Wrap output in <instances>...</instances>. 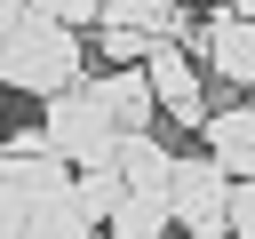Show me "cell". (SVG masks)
Segmentation results:
<instances>
[{
  "label": "cell",
  "mask_w": 255,
  "mask_h": 239,
  "mask_svg": "<svg viewBox=\"0 0 255 239\" xmlns=\"http://www.w3.org/2000/svg\"><path fill=\"white\" fill-rule=\"evenodd\" d=\"M88 80V40L80 32H64V24H48V16H24L8 40H0V88H24V96H40V104H56V96H72Z\"/></svg>",
  "instance_id": "obj_1"
},
{
  "label": "cell",
  "mask_w": 255,
  "mask_h": 239,
  "mask_svg": "<svg viewBox=\"0 0 255 239\" xmlns=\"http://www.w3.org/2000/svg\"><path fill=\"white\" fill-rule=\"evenodd\" d=\"M167 215H175V239H231V175L207 151H175Z\"/></svg>",
  "instance_id": "obj_2"
},
{
  "label": "cell",
  "mask_w": 255,
  "mask_h": 239,
  "mask_svg": "<svg viewBox=\"0 0 255 239\" xmlns=\"http://www.w3.org/2000/svg\"><path fill=\"white\" fill-rule=\"evenodd\" d=\"M40 135H48V151L64 159V167H112V151H120V127L88 104V88H72V96H56L48 112H40Z\"/></svg>",
  "instance_id": "obj_3"
},
{
  "label": "cell",
  "mask_w": 255,
  "mask_h": 239,
  "mask_svg": "<svg viewBox=\"0 0 255 239\" xmlns=\"http://www.w3.org/2000/svg\"><path fill=\"white\" fill-rule=\"evenodd\" d=\"M143 80H151V96H159V120H175V127H207V80H199V56L191 48H151V64H143Z\"/></svg>",
  "instance_id": "obj_4"
},
{
  "label": "cell",
  "mask_w": 255,
  "mask_h": 239,
  "mask_svg": "<svg viewBox=\"0 0 255 239\" xmlns=\"http://www.w3.org/2000/svg\"><path fill=\"white\" fill-rule=\"evenodd\" d=\"M191 56H199L223 88H247V96H255V24H239V16H207V24L191 32Z\"/></svg>",
  "instance_id": "obj_5"
},
{
  "label": "cell",
  "mask_w": 255,
  "mask_h": 239,
  "mask_svg": "<svg viewBox=\"0 0 255 239\" xmlns=\"http://www.w3.org/2000/svg\"><path fill=\"white\" fill-rule=\"evenodd\" d=\"M88 104H96L120 135H151V127H159V96H151L143 72H96V80H88Z\"/></svg>",
  "instance_id": "obj_6"
},
{
  "label": "cell",
  "mask_w": 255,
  "mask_h": 239,
  "mask_svg": "<svg viewBox=\"0 0 255 239\" xmlns=\"http://www.w3.org/2000/svg\"><path fill=\"white\" fill-rule=\"evenodd\" d=\"M199 143H207V159H215L231 183H255V104H223V112H207Z\"/></svg>",
  "instance_id": "obj_7"
},
{
  "label": "cell",
  "mask_w": 255,
  "mask_h": 239,
  "mask_svg": "<svg viewBox=\"0 0 255 239\" xmlns=\"http://www.w3.org/2000/svg\"><path fill=\"white\" fill-rule=\"evenodd\" d=\"M112 175H120V191H135V199H167V183H175V151H167L159 135H120Z\"/></svg>",
  "instance_id": "obj_8"
},
{
  "label": "cell",
  "mask_w": 255,
  "mask_h": 239,
  "mask_svg": "<svg viewBox=\"0 0 255 239\" xmlns=\"http://www.w3.org/2000/svg\"><path fill=\"white\" fill-rule=\"evenodd\" d=\"M104 231H112V239H175V215H167V199H135V191H120V207H112Z\"/></svg>",
  "instance_id": "obj_9"
},
{
  "label": "cell",
  "mask_w": 255,
  "mask_h": 239,
  "mask_svg": "<svg viewBox=\"0 0 255 239\" xmlns=\"http://www.w3.org/2000/svg\"><path fill=\"white\" fill-rule=\"evenodd\" d=\"M112 207H120V175L112 167H88V175H72V215L96 231V223H112Z\"/></svg>",
  "instance_id": "obj_10"
},
{
  "label": "cell",
  "mask_w": 255,
  "mask_h": 239,
  "mask_svg": "<svg viewBox=\"0 0 255 239\" xmlns=\"http://www.w3.org/2000/svg\"><path fill=\"white\" fill-rule=\"evenodd\" d=\"M96 56H104L112 72H143V64H151V40H143L135 24H112V16H104V24H96Z\"/></svg>",
  "instance_id": "obj_11"
},
{
  "label": "cell",
  "mask_w": 255,
  "mask_h": 239,
  "mask_svg": "<svg viewBox=\"0 0 255 239\" xmlns=\"http://www.w3.org/2000/svg\"><path fill=\"white\" fill-rule=\"evenodd\" d=\"M32 16H48L64 32H96L104 24V0H32Z\"/></svg>",
  "instance_id": "obj_12"
},
{
  "label": "cell",
  "mask_w": 255,
  "mask_h": 239,
  "mask_svg": "<svg viewBox=\"0 0 255 239\" xmlns=\"http://www.w3.org/2000/svg\"><path fill=\"white\" fill-rule=\"evenodd\" d=\"M16 239H96V231H88V223L72 215V199H64V207H40V215H32Z\"/></svg>",
  "instance_id": "obj_13"
},
{
  "label": "cell",
  "mask_w": 255,
  "mask_h": 239,
  "mask_svg": "<svg viewBox=\"0 0 255 239\" xmlns=\"http://www.w3.org/2000/svg\"><path fill=\"white\" fill-rule=\"evenodd\" d=\"M231 239H255V183H231Z\"/></svg>",
  "instance_id": "obj_14"
},
{
  "label": "cell",
  "mask_w": 255,
  "mask_h": 239,
  "mask_svg": "<svg viewBox=\"0 0 255 239\" xmlns=\"http://www.w3.org/2000/svg\"><path fill=\"white\" fill-rule=\"evenodd\" d=\"M24 16H32V0H0V40H8V32L24 24Z\"/></svg>",
  "instance_id": "obj_15"
},
{
  "label": "cell",
  "mask_w": 255,
  "mask_h": 239,
  "mask_svg": "<svg viewBox=\"0 0 255 239\" xmlns=\"http://www.w3.org/2000/svg\"><path fill=\"white\" fill-rule=\"evenodd\" d=\"M0 151H8V127H0Z\"/></svg>",
  "instance_id": "obj_16"
},
{
  "label": "cell",
  "mask_w": 255,
  "mask_h": 239,
  "mask_svg": "<svg viewBox=\"0 0 255 239\" xmlns=\"http://www.w3.org/2000/svg\"><path fill=\"white\" fill-rule=\"evenodd\" d=\"M104 8H120V0H104Z\"/></svg>",
  "instance_id": "obj_17"
},
{
  "label": "cell",
  "mask_w": 255,
  "mask_h": 239,
  "mask_svg": "<svg viewBox=\"0 0 255 239\" xmlns=\"http://www.w3.org/2000/svg\"><path fill=\"white\" fill-rule=\"evenodd\" d=\"M0 239H8V231H0Z\"/></svg>",
  "instance_id": "obj_18"
}]
</instances>
